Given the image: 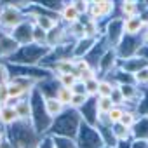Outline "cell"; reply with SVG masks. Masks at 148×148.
<instances>
[{"instance_id":"obj_13","label":"cell","mask_w":148,"mask_h":148,"mask_svg":"<svg viewBox=\"0 0 148 148\" xmlns=\"http://www.w3.org/2000/svg\"><path fill=\"white\" fill-rule=\"evenodd\" d=\"M54 71L58 75H64V73H75L73 68V58H63L54 63Z\"/></svg>"},{"instance_id":"obj_19","label":"cell","mask_w":148,"mask_h":148,"mask_svg":"<svg viewBox=\"0 0 148 148\" xmlns=\"http://www.w3.org/2000/svg\"><path fill=\"white\" fill-rule=\"evenodd\" d=\"M94 106L96 113H108L113 108V103L110 98H94Z\"/></svg>"},{"instance_id":"obj_3","label":"cell","mask_w":148,"mask_h":148,"mask_svg":"<svg viewBox=\"0 0 148 148\" xmlns=\"http://www.w3.org/2000/svg\"><path fill=\"white\" fill-rule=\"evenodd\" d=\"M122 28H124V35L127 37H139L145 32V23L141 19V16H132V18H125L122 19Z\"/></svg>"},{"instance_id":"obj_33","label":"cell","mask_w":148,"mask_h":148,"mask_svg":"<svg viewBox=\"0 0 148 148\" xmlns=\"http://www.w3.org/2000/svg\"><path fill=\"white\" fill-rule=\"evenodd\" d=\"M141 44L143 45H148V28H145V32L141 33Z\"/></svg>"},{"instance_id":"obj_26","label":"cell","mask_w":148,"mask_h":148,"mask_svg":"<svg viewBox=\"0 0 148 148\" xmlns=\"http://www.w3.org/2000/svg\"><path fill=\"white\" fill-rule=\"evenodd\" d=\"M86 84V92H87V96L89 98H96L98 96V84H99V79L96 77V79H91V80H87V82H84Z\"/></svg>"},{"instance_id":"obj_8","label":"cell","mask_w":148,"mask_h":148,"mask_svg":"<svg viewBox=\"0 0 148 148\" xmlns=\"http://www.w3.org/2000/svg\"><path fill=\"white\" fill-rule=\"evenodd\" d=\"M19 119H18V113L14 110L12 105H4L2 110H0V124H2L4 127L7 125H12V124H18Z\"/></svg>"},{"instance_id":"obj_28","label":"cell","mask_w":148,"mask_h":148,"mask_svg":"<svg viewBox=\"0 0 148 148\" xmlns=\"http://www.w3.org/2000/svg\"><path fill=\"white\" fill-rule=\"evenodd\" d=\"M0 105H9V89L7 84H0Z\"/></svg>"},{"instance_id":"obj_9","label":"cell","mask_w":148,"mask_h":148,"mask_svg":"<svg viewBox=\"0 0 148 148\" xmlns=\"http://www.w3.org/2000/svg\"><path fill=\"white\" fill-rule=\"evenodd\" d=\"M33 16V25L35 26H38V28H42L44 32H51V30H54L56 26H59V23H58V19H54V18H49V16H45V14H32Z\"/></svg>"},{"instance_id":"obj_15","label":"cell","mask_w":148,"mask_h":148,"mask_svg":"<svg viewBox=\"0 0 148 148\" xmlns=\"http://www.w3.org/2000/svg\"><path fill=\"white\" fill-rule=\"evenodd\" d=\"M115 87H117V82H112V80H108V79H99V84H98V96H96V98H110Z\"/></svg>"},{"instance_id":"obj_20","label":"cell","mask_w":148,"mask_h":148,"mask_svg":"<svg viewBox=\"0 0 148 148\" xmlns=\"http://www.w3.org/2000/svg\"><path fill=\"white\" fill-rule=\"evenodd\" d=\"M52 146L54 148H79L75 141H71L68 136H54L52 138Z\"/></svg>"},{"instance_id":"obj_18","label":"cell","mask_w":148,"mask_h":148,"mask_svg":"<svg viewBox=\"0 0 148 148\" xmlns=\"http://www.w3.org/2000/svg\"><path fill=\"white\" fill-rule=\"evenodd\" d=\"M56 80H58L59 87H68V89H71L79 79H77L75 73H64V75H56Z\"/></svg>"},{"instance_id":"obj_30","label":"cell","mask_w":148,"mask_h":148,"mask_svg":"<svg viewBox=\"0 0 148 148\" xmlns=\"http://www.w3.org/2000/svg\"><path fill=\"white\" fill-rule=\"evenodd\" d=\"M71 92H73V94H87V92H86V84L80 82V80H77L75 86L71 87Z\"/></svg>"},{"instance_id":"obj_27","label":"cell","mask_w":148,"mask_h":148,"mask_svg":"<svg viewBox=\"0 0 148 148\" xmlns=\"http://www.w3.org/2000/svg\"><path fill=\"white\" fill-rule=\"evenodd\" d=\"M71 4H73V7L77 9V12H79L80 16L89 12V5H91V2H82V0H77V2H71Z\"/></svg>"},{"instance_id":"obj_24","label":"cell","mask_w":148,"mask_h":148,"mask_svg":"<svg viewBox=\"0 0 148 148\" xmlns=\"http://www.w3.org/2000/svg\"><path fill=\"white\" fill-rule=\"evenodd\" d=\"M87 101H89V96H87V94H73V96H71V103H70V106H71V108H75V110H80V108L86 106Z\"/></svg>"},{"instance_id":"obj_4","label":"cell","mask_w":148,"mask_h":148,"mask_svg":"<svg viewBox=\"0 0 148 148\" xmlns=\"http://www.w3.org/2000/svg\"><path fill=\"white\" fill-rule=\"evenodd\" d=\"M117 61H119V56L113 49H108L105 51V54L98 59V64H96V70L103 71V75H108V73L117 66Z\"/></svg>"},{"instance_id":"obj_32","label":"cell","mask_w":148,"mask_h":148,"mask_svg":"<svg viewBox=\"0 0 148 148\" xmlns=\"http://www.w3.org/2000/svg\"><path fill=\"white\" fill-rule=\"evenodd\" d=\"M0 148H14V145H12L7 138H4L2 141H0Z\"/></svg>"},{"instance_id":"obj_25","label":"cell","mask_w":148,"mask_h":148,"mask_svg":"<svg viewBox=\"0 0 148 148\" xmlns=\"http://www.w3.org/2000/svg\"><path fill=\"white\" fill-rule=\"evenodd\" d=\"M96 4H98V7H99V11H101L103 18L112 16V12H113V9H115V2H110V0H99V2H96Z\"/></svg>"},{"instance_id":"obj_6","label":"cell","mask_w":148,"mask_h":148,"mask_svg":"<svg viewBox=\"0 0 148 148\" xmlns=\"http://www.w3.org/2000/svg\"><path fill=\"white\" fill-rule=\"evenodd\" d=\"M21 45L9 35V33H0V58H9L14 56V52Z\"/></svg>"},{"instance_id":"obj_22","label":"cell","mask_w":148,"mask_h":148,"mask_svg":"<svg viewBox=\"0 0 148 148\" xmlns=\"http://www.w3.org/2000/svg\"><path fill=\"white\" fill-rule=\"evenodd\" d=\"M136 120H138V115H136V112H134V110H131V108H125V112H124V117H122V120H120L119 124L125 125L127 129H132V127H134V124H136Z\"/></svg>"},{"instance_id":"obj_14","label":"cell","mask_w":148,"mask_h":148,"mask_svg":"<svg viewBox=\"0 0 148 148\" xmlns=\"http://www.w3.org/2000/svg\"><path fill=\"white\" fill-rule=\"evenodd\" d=\"M7 89H9V105H11V101H19V99H23V98H26V96H30V92H26L21 86H18L16 82H9L7 84Z\"/></svg>"},{"instance_id":"obj_7","label":"cell","mask_w":148,"mask_h":148,"mask_svg":"<svg viewBox=\"0 0 148 148\" xmlns=\"http://www.w3.org/2000/svg\"><path fill=\"white\" fill-rule=\"evenodd\" d=\"M59 19L64 23V25H73V23H79L80 21V14L77 12V9L73 7V4H64L61 5V11H59Z\"/></svg>"},{"instance_id":"obj_23","label":"cell","mask_w":148,"mask_h":148,"mask_svg":"<svg viewBox=\"0 0 148 148\" xmlns=\"http://www.w3.org/2000/svg\"><path fill=\"white\" fill-rule=\"evenodd\" d=\"M124 112H125V108L124 106H113L106 115H108V120H110V124L113 125V124H119L120 120H122V117H124Z\"/></svg>"},{"instance_id":"obj_2","label":"cell","mask_w":148,"mask_h":148,"mask_svg":"<svg viewBox=\"0 0 148 148\" xmlns=\"http://www.w3.org/2000/svg\"><path fill=\"white\" fill-rule=\"evenodd\" d=\"M12 106H14V110L18 113L19 122L33 125V101L30 98H23V99L16 101Z\"/></svg>"},{"instance_id":"obj_5","label":"cell","mask_w":148,"mask_h":148,"mask_svg":"<svg viewBox=\"0 0 148 148\" xmlns=\"http://www.w3.org/2000/svg\"><path fill=\"white\" fill-rule=\"evenodd\" d=\"M44 112L51 120H56L64 113V106L54 96H44Z\"/></svg>"},{"instance_id":"obj_16","label":"cell","mask_w":148,"mask_h":148,"mask_svg":"<svg viewBox=\"0 0 148 148\" xmlns=\"http://www.w3.org/2000/svg\"><path fill=\"white\" fill-rule=\"evenodd\" d=\"M71 96H73V92H71V89H68V87H58L56 92H54V98H56L64 108L70 106V103H71Z\"/></svg>"},{"instance_id":"obj_17","label":"cell","mask_w":148,"mask_h":148,"mask_svg":"<svg viewBox=\"0 0 148 148\" xmlns=\"http://www.w3.org/2000/svg\"><path fill=\"white\" fill-rule=\"evenodd\" d=\"M66 33H68V37H73V38H77V40L84 38V37H86L84 23H82V21H79V23H73V25H70V26L66 28Z\"/></svg>"},{"instance_id":"obj_31","label":"cell","mask_w":148,"mask_h":148,"mask_svg":"<svg viewBox=\"0 0 148 148\" xmlns=\"http://www.w3.org/2000/svg\"><path fill=\"white\" fill-rule=\"evenodd\" d=\"M129 148H148V141L146 139H132L129 143Z\"/></svg>"},{"instance_id":"obj_1","label":"cell","mask_w":148,"mask_h":148,"mask_svg":"<svg viewBox=\"0 0 148 148\" xmlns=\"http://www.w3.org/2000/svg\"><path fill=\"white\" fill-rule=\"evenodd\" d=\"M25 16L26 14L21 9H18L14 4H11V2L2 4L0 5V28L4 30V33H11L19 25H23L26 21Z\"/></svg>"},{"instance_id":"obj_29","label":"cell","mask_w":148,"mask_h":148,"mask_svg":"<svg viewBox=\"0 0 148 148\" xmlns=\"http://www.w3.org/2000/svg\"><path fill=\"white\" fill-rule=\"evenodd\" d=\"M11 77H9V70L4 63H0V84H9Z\"/></svg>"},{"instance_id":"obj_12","label":"cell","mask_w":148,"mask_h":148,"mask_svg":"<svg viewBox=\"0 0 148 148\" xmlns=\"http://www.w3.org/2000/svg\"><path fill=\"white\" fill-rule=\"evenodd\" d=\"M120 11H122V19L138 16L139 14V2H136V0H125V2H120Z\"/></svg>"},{"instance_id":"obj_21","label":"cell","mask_w":148,"mask_h":148,"mask_svg":"<svg viewBox=\"0 0 148 148\" xmlns=\"http://www.w3.org/2000/svg\"><path fill=\"white\" fill-rule=\"evenodd\" d=\"M132 82L136 86H148V64L132 73Z\"/></svg>"},{"instance_id":"obj_34","label":"cell","mask_w":148,"mask_h":148,"mask_svg":"<svg viewBox=\"0 0 148 148\" xmlns=\"http://www.w3.org/2000/svg\"><path fill=\"white\" fill-rule=\"evenodd\" d=\"M0 110H2V105H0Z\"/></svg>"},{"instance_id":"obj_10","label":"cell","mask_w":148,"mask_h":148,"mask_svg":"<svg viewBox=\"0 0 148 148\" xmlns=\"http://www.w3.org/2000/svg\"><path fill=\"white\" fill-rule=\"evenodd\" d=\"M132 131V139H146L148 141V117L139 115V119L136 120Z\"/></svg>"},{"instance_id":"obj_11","label":"cell","mask_w":148,"mask_h":148,"mask_svg":"<svg viewBox=\"0 0 148 148\" xmlns=\"http://www.w3.org/2000/svg\"><path fill=\"white\" fill-rule=\"evenodd\" d=\"M112 134H113V138H115L117 143H125V141L132 139V131L127 129L122 124H113L112 125Z\"/></svg>"}]
</instances>
